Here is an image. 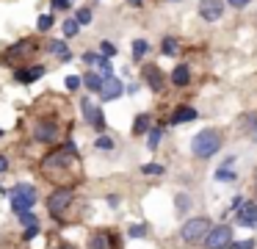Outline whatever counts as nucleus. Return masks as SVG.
<instances>
[{
	"label": "nucleus",
	"mask_w": 257,
	"mask_h": 249,
	"mask_svg": "<svg viewBox=\"0 0 257 249\" xmlns=\"http://www.w3.org/2000/svg\"><path fill=\"white\" fill-rule=\"evenodd\" d=\"M218 149H221V136H218L216 130L196 133V138H194V155H199V158H210V155L218 152Z\"/></svg>",
	"instance_id": "f257e3e1"
},
{
	"label": "nucleus",
	"mask_w": 257,
	"mask_h": 249,
	"mask_svg": "<svg viewBox=\"0 0 257 249\" xmlns=\"http://www.w3.org/2000/svg\"><path fill=\"white\" fill-rule=\"evenodd\" d=\"M210 219H205V216H196V219H188L183 224V241H188V243H196V241H202V238L207 235V230H210Z\"/></svg>",
	"instance_id": "f03ea898"
},
{
	"label": "nucleus",
	"mask_w": 257,
	"mask_h": 249,
	"mask_svg": "<svg viewBox=\"0 0 257 249\" xmlns=\"http://www.w3.org/2000/svg\"><path fill=\"white\" fill-rule=\"evenodd\" d=\"M207 249H227V243H232V230L227 224H218V227H210L207 235L202 238Z\"/></svg>",
	"instance_id": "7ed1b4c3"
},
{
	"label": "nucleus",
	"mask_w": 257,
	"mask_h": 249,
	"mask_svg": "<svg viewBox=\"0 0 257 249\" xmlns=\"http://www.w3.org/2000/svg\"><path fill=\"white\" fill-rule=\"evenodd\" d=\"M34 202H36V188L34 186H17L12 191V208H14V213L28 210Z\"/></svg>",
	"instance_id": "20e7f679"
},
{
	"label": "nucleus",
	"mask_w": 257,
	"mask_h": 249,
	"mask_svg": "<svg viewBox=\"0 0 257 249\" xmlns=\"http://www.w3.org/2000/svg\"><path fill=\"white\" fill-rule=\"evenodd\" d=\"M69 202H72V188H56V191L47 197V208H50L53 216H61Z\"/></svg>",
	"instance_id": "39448f33"
},
{
	"label": "nucleus",
	"mask_w": 257,
	"mask_h": 249,
	"mask_svg": "<svg viewBox=\"0 0 257 249\" xmlns=\"http://www.w3.org/2000/svg\"><path fill=\"white\" fill-rule=\"evenodd\" d=\"M122 92H124V86H122V80H119L116 75H105V77H102L100 94H102L105 100H116V97H122Z\"/></svg>",
	"instance_id": "423d86ee"
},
{
	"label": "nucleus",
	"mask_w": 257,
	"mask_h": 249,
	"mask_svg": "<svg viewBox=\"0 0 257 249\" xmlns=\"http://www.w3.org/2000/svg\"><path fill=\"white\" fill-rule=\"evenodd\" d=\"M199 14L205 17V20L216 22V20H221V14H224V3H221V0H202Z\"/></svg>",
	"instance_id": "0eeeda50"
},
{
	"label": "nucleus",
	"mask_w": 257,
	"mask_h": 249,
	"mask_svg": "<svg viewBox=\"0 0 257 249\" xmlns=\"http://www.w3.org/2000/svg\"><path fill=\"white\" fill-rule=\"evenodd\" d=\"M72 155H75V144H67L64 149H56V152L47 155V158H45V166H64L69 158H72Z\"/></svg>",
	"instance_id": "6e6552de"
},
{
	"label": "nucleus",
	"mask_w": 257,
	"mask_h": 249,
	"mask_svg": "<svg viewBox=\"0 0 257 249\" xmlns=\"http://www.w3.org/2000/svg\"><path fill=\"white\" fill-rule=\"evenodd\" d=\"M238 221H240V224H249V227H257V205H254V202L240 205Z\"/></svg>",
	"instance_id": "1a4fd4ad"
},
{
	"label": "nucleus",
	"mask_w": 257,
	"mask_h": 249,
	"mask_svg": "<svg viewBox=\"0 0 257 249\" xmlns=\"http://www.w3.org/2000/svg\"><path fill=\"white\" fill-rule=\"evenodd\" d=\"M42 75H45V66H31V69L17 72V80L20 83H34V80H39Z\"/></svg>",
	"instance_id": "9d476101"
},
{
	"label": "nucleus",
	"mask_w": 257,
	"mask_h": 249,
	"mask_svg": "<svg viewBox=\"0 0 257 249\" xmlns=\"http://www.w3.org/2000/svg\"><path fill=\"white\" fill-rule=\"evenodd\" d=\"M144 75H147V83H150V89H152V92H161L163 77H161V72H158V66H147V69H144Z\"/></svg>",
	"instance_id": "9b49d317"
},
{
	"label": "nucleus",
	"mask_w": 257,
	"mask_h": 249,
	"mask_svg": "<svg viewBox=\"0 0 257 249\" xmlns=\"http://www.w3.org/2000/svg\"><path fill=\"white\" fill-rule=\"evenodd\" d=\"M56 136H58V130H56V125H39L36 127V141H56Z\"/></svg>",
	"instance_id": "f8f14e48"
},
{
	"label": "nucleus",
	"mask_w": 257,
	"mask_h": 249,
	"mask_svg": "<svg viewBox=\"0 0 257 249\" xmlns=\"http://www.w3.org/2000/svg\"><path fill=\"white\" fill-rule=\"evenodd\" d=\"M172 119L177 122V125H183V122H194V119H196V111H194V108H188V105H183V108L174 111Z\"/></svg>",
	"instance_id": "ddd939ff"
},
{
	"label": "nucleus",
	"mask_w": 257,
	"mask_h": 249,
	"mask_svg": "<svg viewBox=\"0 0 257 249\" xmlns=\"http://www.w3.org/2000/svg\"><path fill=\"white\" fill-rule=\"evenodd\" d=\"M188 80H191V72H188V66H177V69L172 72V83H177V86H185Z\"/></svg>",
	"instance_id": "4468645a"
},
{
	"label": "nucleus",
	"mask_w": 257,
	"mask_h": 249,
	"mask_svg": "<svg viewBox=\"0 0 257 249\" xmlns=\"http://www.w3.org/2000/svg\"><path fill=\"white\" fill-rule=\"evenodd\" d=\"M102 77H105V75H97V72H89V75L83 77V83L91 89V92H100V86H102Z\"/></svg>",
	"instance_id": "2eb2a0df"
},
{
	"label": "nucleus",
	"mask_w": 257,
	"mask_h": 249,
	"mask_svg": "<svg viewBox=\"0 0 257 249\" xmlns=\"http://www.w3.org/2000/svg\"><path fill=\"white\" fill-rule=\"evenodd\" d=\"M89 243H91V249H111V246H108V235H105V232H94Z\"/></svg>",
	"instance_id": "dca6fc26"
},
{
	"label": "nucleus",
	"mask_w": 257,
	"mask_h": 249,
	"mask_svg": "<svg viewBox=\"0 0 257 249\" xmlns=\"http://www.w3.org/2000/svg\"><path fill=\"white\" fill-rule=\"evenodd\" d=\"M50 50H53V53H56L61 61L69 58V50H67V44H64V42H50Z\"/></svg>",
	"instance_id": "f3484780"
},
{
	"label": "nucleus",
	"mask_w": 257,
	"mask_h": 249,
	"mask_svg": "<svg viewBox=\"0 0 257 249\" xmlns=\"http://www.w3.org/2000/svg\"><path fill=\"white\" fill-rule=\"evenodd\" d=\"M147 127H150V116H147V114L136 116V125H133V133H144Z\"/></svg>",
	"instance_id": "a211bd4d"
},
{
	"label": "nucleus",
	"mask_w": 257,
	"mask_h": 249,
	"mask_svg": "<svg viewBox=\"0 0 257 249\" xmlns=\"http://www.w3.org/2000/svg\"><path fill=\"white\" fill-rule=\"evenodd\" d=\"M147 50H150V44H147L144 39H136V42H133V55H136V58H141Z\"/></svg>",
	"instance_id": "6ab92c4d"
},
{
	"label": "nucleus",
	"mask_w": 257,
	"mask_h": 249,
	"mask_svg": "<svg viewBox=\"0 0 257 249\" xmlns=\"http://www.w3.org/2000/svg\"><path fill=\"white\" fill-rule=\"evenodd\" d=\"M78 31H80V25H78L75 20H67V22H64V36H75Z\"/></svg>",
	"instance_id": "aec40b11"
},
{
	"label": "nucleus",
	"mask_w": 257,
	"mask_h": 249,
	"mask_svg": "<svg viewBox=\"0 0 257 249\" xmlns=\"http://www.w3.org/2000/svg\"><path fill=\"white\" fill-rule=\"evenodd\" d=\"M36 28H39V31H50V28H53V17L50 14H42L39 22H36Z\"/></svg>",
	"instance_id": "412c9836"
},
{
	"label": "nucleus",
	"mask_w": 257,
	"mask_h": 249,
	"mask_svg": "<svg viewBox=\"0 0 257 249\" xmlns=\"http://www.w3.org/2000/svg\"><path fill=\"white\" fill-rule=\"evenodd\" d=\"M75 22H78V25H86V22H91V11H89V9H80L78 17H75Z\"/></svg>",
	"instance_id": "4be33fe9"
},
{
	"label": "nucleus",
	"mask_w": 257,
	"mask_h": 249,
	"mask_svg": "<svg viewBox=\"0 0 257 249\" xmlns=\"http://www.w3.org/2000/svg\"><path fill=\"white\" fill-rule=\"evenodd\" d=\"M161 136H163V130H161V127H155V130H150V147H152V149L158 147V141H161Z\"/></svg>",
	"instance_id": "5701e85b"
},
{
	"label": "nucleus",
	"mask_w": 257,
	"mask_h": 249,
	"mask_svg": "<svg viewBox=\"0 0 257 249\" xmlns=\"http://www.w3.org/2000/svg\"><path fill=\"white\" fill-rule=\"evenodd\" d=\"M163 50H166V55H177V42H174V39H166V42H163Z\"/></svg>",
	"instance_id": "b1692460"
},
{
	"label": "nucleus",
	"mask_w": 257,
	"mask_h": 249,
	"mask_svg": "<svg viewBox=\"0 0 257 249\" xmlns=\"http://www.w3.org/2000/svg\"><path fill=\"white\" fill-rule=\"evenodd\" d=\"M144 175H163V166L161 163H147L144 166Z\"/></svg>",
	"instance_id": "393cba45"
},
{
	"label": "nucleus",
	"mask_w": 257,
	"mask_h": 249,
	"mask_svg": "<svg viewBox=\"0 0 257 249\" xmlns=\"http://www.w3.org/2000/svg\"><path fill=\"white\" fill-rule=\"evenodd\" d=\"M20 219H23V224L25 227H31V224H36V216L31 213V210H23V213H20Z\"/></svg>",
	"instance_id": "a878e982"
},
{
	"label": "nucleus",
	"mask_w": 257,
	"mask_h": 249,
	"mask_svg": "<svg viewBox=\"0 0 257 249\" xmlns=\"http://www.w3.org/2000/svg\"><path fill=\"white\" fill-rule=\"evenodd\" d=\"M130 235H133V238H144L147 235V227L144 224H133V227H130Z\"/></svg>",
	"instance_id": "bb28decb"
},
{
	"label": "nucleus",
	"mask_w": 257,
	"mask_h": 249,
	"mask_svg": "<svg viewBox=\"0 0 257 249\" xmlns=\"http://www.w3.org/2000/svg\"><path fill=\"white\" fill-rule=\"evenodd\" d=\"M229 249H254V243H251V238L249 241H235V243H227Z\"/></svg>",
	"instance_id": "cd10ccee"
},
{
	"label": "nucleus",
	"mask_w": 257,
	"mask_h": 249,
	"mask_svg": "<svg viewBox=\"0 0 257 249\" xmlns=\"http://www.w3.org/2000/svg\"><path fill=\"white\" fill-rule=\"evenodd\" d=\"M97 147H100V149H111L113 141H111L108 136H100V138H97Z\"/></svg>",
	"instance_id": "c85d7f7f"
},
{
	"label": "nucleus",
	"mask_w": 257,
	"mask_h": 249,
	"mask_svg": "<svg viewBox=\"0 0 257 249\" xmlns=\"http://www.w3.org/2000/svg\"><path fill=\"white\" fill-rule=\"evenodd\" d=\"M100 50H102V55H105V58H108V55H113V53H116V47H113L111 42H102V44H100Z\"/></svg>",
	"instance_id": "c756f323"
},
{
	"label": "nucleus",
	"mask_w": 257,
	"mask_h": 249,
	"mask_svg": "<svg viewBox=\"0 0 257 249\" xmlns=\"http://www.w3.org/2000/svg\"><path fill=\"white\" fill-rule=\"evenodd\" d=\"M78 86H80V77H78V75H69V77H67V89H69V92H75Z\"/></svg>",
	"instance_id": "7c9ffc66"
},
{
	"label": "nucleus",
	"mask_w": 257,
	"mask_h": 249,
	"mask_svg": "<svg viewBox=\"0 0 257 249\" xmlns=\"http://www.w3.org/2000/svg\"><path fill=\"white\" fill-rule=\"evenodd\" d=\"M83 111H86V119H89V122L94 119V111H97V108H91V103H89V100H83Z\"/></svg>",
	"instance_id": "2f4dec72"
},
{
	"label": "nucleus",
	"mask_w": 257,
	"mask_h": 249,
	"mask_svg": "<svg viewBox=\"0 0 257 249\" xmlns=\"http://www.w3.org/2000/svg\"><path fill=\"white\" fill-rule=\"evenodd\" d=\"M216 177H218V180H232V172H227V169H218V172H216Z\"/></svg>",
	"instance_id": "473e14b6"
},
{
	"label": "nucleus",
	"mask_w": 257,
	"mask_h": 249,
	"mask_svg": "<svg viewBox=\"0 0 257 249\" xmlns=\"http://www.w3.org/2000/svg\"><path fill=\"white\" fill-rule=\"evenodd\" d=\"M36 232H39V227H36V224H31V227H25V238H28V241H31V238H34V235H36Z\"/></svg>",
	"instance_id": "72a5a7b5"
},
{
	"label": "nucleus",
	"mask_w": 257,
	"mask_h": 249,
	"mask_svg": "<svg viewBox=\"0 0 257 249\" xmlns=\"http://www.w3.org/2000/svg\"><path fill=\"white\" fill-rule=\"evenodd\" d=\"M56 3V9H69V0H53Z\"/></svg>",
	"instance_id": "f704fd0d"
},
{
	"label": "nucleus",
	"mask_w": 257,
	"mask_h": 249,
	"mask_svg": "<svg viewBox=\"0 0 257 249\" xmlns=\"http://www.w3.org/2000/svg\"><path fill=\"white\" fill-rule=\"evenodd\" d=\"M227 3H229V6H235V9H240V6H246L249 0H227Z\"/></svg>",
	"instance_id": "c9c22d12"
},
{
	"label": "nucleus",
	"mask_w": 257,
	"mask_h": 249,
	"mask_svg": "<svg viewBox=\"0 0 257 249\" xmlns=\"http://www.w3.org/2000/svg\"><path fill=\"white\" fill-rule=\"evenodd\" d=\"M6 166H9V160H6V158H3V155H0V172L6 169Z\"/></svg>",
	"instance_id": "e433bc0d"
},
{
	"label": "nucleus",
	"mask_w": 257,
	"mask_h": 249,
	"mask_svg": "<svg viewBox=\"0 0 257 249\" xmlns=\"http://www.w3.org/2000/svg\"><path fill=\"white\" fill-rule=\"evenodd\" d=\"M127 3H130V6H141V0H127Z\"/></svg>",
	"instance_id": "4c0bfd02"
},
{
	"label": "nucleus",
	"mask_w": 257,
	"mask_h": 249,
	"mask_svg": "<svg viewBox=\"0 0 257 249\" xmlns=\"http://www.w3.org/2000/svg\"><path fill=\"white\" fill-rule=\"evenodd\" d=\"M172 3H177V0H172Z\"/></svg>",
	"instance_id": "58836bf2"
}]
</instances>
